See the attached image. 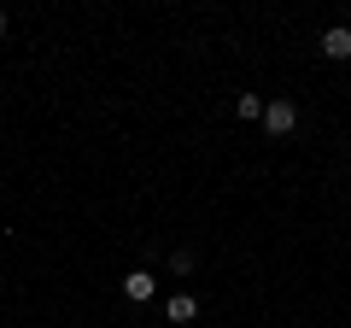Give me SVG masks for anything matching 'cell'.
<instances>
[{
	"label": "cell",
	"instance_id": "7a4b0ae2",
	"mask_svg": "<svg viewBox=\"0 0 351 328\" xmlns=\"http://www.w3.org/2000/svg\"><path fill=\"white\" fill-rule=\"evenodd\" d=\"M152 293H158V276H152V270H129L123 276V299L129 305H147Z\"/></svg>",
	"mask_w": 351,
	"mask_h": 328
},
{
	"label": "cell",
	"instance_id": "277c9868",
	"mask_svg": "<svg viewBox=\"0 0 351 328\" xmlns=\"http://www.w3.org/2000/svg\"><path fill=\"white\" fill-rule=\"evenodd\" d=\"M164 316H170V328H176V323H193V316H199V299H193L188 288H176L170 299H164Z\"/></svg>",
	"mask_w": 351,
	"mask_h": 328
},
{
	"label": "cell",
	"instance_id": "ba28073f",
	"mask_svg": "<svg viewBox=\"0 0 351 328\" xmlns=\"http://www.w3.org/2000/svg\"><path fill=\"white\" fill-rule=\"evenodd\" d=\"M346 30H351V6H346Z\"/></svg>",
	"mask_w": 351,
	"mask_h": 328
},
{
	"label": "cell",
	"instance_id": "52a82bcc",
	"mask_svg": "<svg viewBox=\"0 0 351 328\" xmlns=\"http://www.w3.org/2000/svg\"><path fill=\"white\" fill-rule=\"evenodd\" d=\"M0 36H6V6H0Z\"/></svg>",
	"mask_w": 351,
	"mask_h": 328
},
{
	"label": "cell",
	"instance_id": "8992f818",
	"mask_svg": "<svg viewBox=\"0 0 351 328\" xmlns=\"http://www.w3.org/2000/svg\"><path fill=\"white\" fill-rule=\"evenodd\" d=\"M193 264H199L193 246H176V253H170V276H193Z\"/></svg>",
	"mask_w": 351,
	"mask_h": 328
},
{
	"label": "cell",
	"instance_id": "5b68a950",
	"mask_svg": "<svg viewBox=\"0 0 351 328\" xmlns=\"http://www.w3.org/2000/svg\"><path fill=\"white\" fill-rule=\"evenodd\" d=\"M234 117L258 124V117H263V94H234Z\"/></svg>",
	"mask_w": 351,
	"mask_h": 328
},
{
	"label": "cell",
	"instance_id": "3957f363",
	"mask_svg": "<svg viewBox=\"0 0 351 328\" xmlns=\"http://www.w3.org/2000/svg\"><path fill=\"white\" fill-rule=\"evenodd\" d=\"M316 47H322V59H334V65H346V59H351V30H346V24H334V30H322V41H316Z\"/></svg>",
	"mask_w": 351,
	"mask_h": 328
},
{
	"label": "cell",
	"instance_id": "9c48e42d",
	"mask_svg": "<svg viewBox=\"0 0 351 328\" xmlns=\"http://www.w3.org/2000/svg\"><path fill=\"white\" fill-rule=\"evenodd\" d=\"M0 293H6V276H0Z\"/></svg>",
	"mask_w": 351,
	"mask_h": 328
},
{
	"label": "cell",
	"instance_id": "6da1fadb",
	"mask_svg": "<svg viewBox=\"0 0 351 328\" xmlns=\"http://www.w3.org/2000/svg\"><path fill=\"white\" fill-rule=\"evenodd\" d=\"M258 124H263V135H269V141H281V135L299 129V106L276 94V100H263V117H258Z\"/></svg>",
	"mask_w": 351,
	"mask_h": 328
}]
</instances>
